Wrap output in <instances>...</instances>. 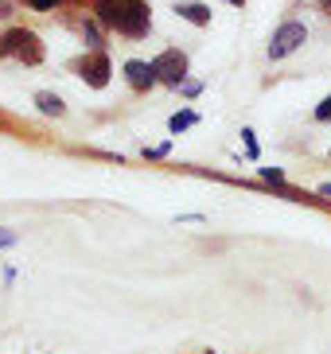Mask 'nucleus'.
Returning <instances> with one entry per match:
<instances>
[{
	"mask_svg": "<svg viewBox=\"0 0 331 354\" xmlns=\"http://www.w3.org/2000/svg\"><path fill=\"white\" fill-rule=\"evenodd\" d=\"M93 20L117 35L141 39L152 28V8L145 0H93Z\"/></svg>",
	"mask_w": 331,
	"mask_h": 354,
	"instance_id": "1",
	"label": "nucleus"
},
{
	"mask_svg": "<svg viewBox=\"0 0 331 354\" xmlns=\"http://www.w3.org/2000/svg\"><path fill=\"white\" fill-rule=\"evenodd\" d=\"M0 59H20L24 66H39L43 63V43L28 28H12L0 35Z\"/></svg>",
	"mask_w": 331,
	"mask_h": 354,
	"instance_id": "2",
	"label": "nucleus"
},
{
	"mask_svg": "<svg viewBox=\"0 0 331 354\" xmlns=\"http://www.w3.org/2000/svg\"><path fill=\"white\" fill-rule=\"evenodd\" d=\"M152 71H156V78H160L164 86L179 90V86L187 82V55L179 51V47H168V51H160L152 59Z\"/></svg>",
	"mask_w": 331,
	"mask_h": 354,
	"instance_id": "3",
	"label": "nucleus"
},
{
	"mask_svg": "<svg viewBox=\"0 0 331 354\" xmlns=\"http://www.w3.org/2000/svg\"><path fill=\"white\" fill-rule=\"evenodd\" d=\"M304 39H308V28H304V24H296V20L280 24L269 39V59H289L296 47H304Z\"/></svg>",
	"mask_w": 331,
	"mask_h": 354,
	"instance_id": "4",
	"label": "nucleus"
},
{
	"mask_svg": "<svg viewBox=\"0 0 331 354\" xmlns=\"http://www.w3.org/2000/svg\"><path fill=\"white\" fill-rule=\"evenodd\" d=\"M78 74H82V82L90 86V90H105V86H109V74H114L109 55H105V51H90L82 63H78Z\"/></svg>",
	"mask_w": 331,
	"mask_h": 354,
	"instance_id": "5",
	"label": "nucleus"
},
{
	"mask_svg": "<svg viewBox=\"0 0 331 354\" xmlns=\"http://www.w3.org/2000/svg\"><path fill=\"white\" fill-rule=\"evenodd\" d=\"M125 78H129L133 90H152V86L160 82L156 71H152V63H145V59H129V63H125Z\"/></svg>",
	"mask_w": 331,
	"mask_h": 354,
	"instance_id": "6",
	"label": "nucleus"
},
{
	"mask_svg": "<svg viewBox=\"0 0 331 354\" xmlns=\"http://www.w3.org/2000/svg\"><path fill=\"white\" fill-rule=\"evenodd\" d=\"M35 109H39L43 117H62V113H66L62 97L59 94H47V90H39V94H35Z\"/></svg>",
	"mask_w": 331,
	"mask_h": 354,
	"instance_id": "7",
	"label": "nucleus"
},
{
	"mask_svg": "<svg viewBox=\"0 0 331 354\" xmlns=\"http://www.w3.org/2000/svg\"><path fill=\"white\" fill-rule=\"evenodd\" d=\"M176 12L184 16L187 24H195V28H207V24H211V8H207V4H176Z\"/></svg>",
	"mask_w": 331,
	"mask_h": 354,
	"instance_id": "8",
	"label": "nucleus"
},
{
	"mask_svg": "<svg viewBox=\"0 0 331 354\" xmlns=\"http://www.w3.org/2000/svg\"><path fill=\"white\" fill-rule=\"evenodd\" d=\"M195 121H199V117L195 113H191V109H184V113H176V117H172V121H168V129H172V133H184V129H191V125H195Z\"/></svg>",
	"mask_w": 331,
	"mask_h": 354,
	"instance_id": "9",
	"label": "nucleus"
},
{
	"mask_svg": "<svg viewBox=\"0 0 331 354\" xmlns=\"http://www.w3.org/2000/svg\"><path fill=\"white\" fill-rule=\"evenodd\" d=\"M82 35H86V43H90L93 51H102V35H98V24H82Z\"/></svg>",
	"mask_w": 331,
	"mask_h": 354,
	"instance_id": "10",
	"label": "nucleus"
},
{
	"mask_svg": "<svg viewBox=\"0 0 331 354\" xmlns=\"http://www.w3.org/2000/svg\"><path fill=\"white\" fill-rule=\"evenodd\" d=\"M242 140H246V156L258 160V140H253V129H242Z\"/></svg>",
	"mask_w": 331,
	"mask_h": 354,
	"instance_id": "11",
	"label": "nucleus"
},
{
	"mask_svg": "<svg viewBox=\"0 0 331 354\" xmlns=\"http://www.w3.org/2000/svg\"><path fill=\"white\" fill-rule=\"evenodd\" d=\"M261 179L265 183H285V171L280 167H261Z\"/></svg>",
	"mask_w": 331,
	"mask_h": 354,
	"instance_id": "12",
	"label": "nucleus"
},
{
	"mask_svg": "<svg viewBox=\"0 0 331 354\" xmlns=\"http://www.w3.org/2000/svg\"><path fill=\"white\" fill-rule=\"evenodd\" d=\"M316 121H331V94L323 97L320 105H316Z\"/></svg>",
	"mask_w": 331,
	"mask_h": 354,
	"instance_id": "13",
	"label": "nucleus"
},
{
	"mask_svg": "<svg viewBox=\"0 0 331 354\" xmlns=\"http://www.w3.org/2000/svg\"><path fill=\"white\" fill-rule=\"evenodd\" d=\"M55 4H62V0H28V8H35V12H47Z\"/></svg>",
	"mask_w": 331,
	"mask_h": 354,
	"instance_id": "14",
	"label": "nucleus"
},
{
	"mask_svg": "<svg viewBox=\"0 0 331 354\" xmlns=\"http://www.w3.org/2000/svg\"><path fill=\"white\" fill-rule=\"evenodd\" d=\"M8 245H16V234L12 230H0V250H8Z\"/></svg>",
	"mask_w": 331,
	"mask_h": 354,
	"instance_id": "15",
	"label": "nucleus"
},
{
	"mask_svg": "<svg viewBox=\"0 0 331 354\" xmlns=\"http://www.w3.org/2000/svg\"><path fill=\"white\" fill-rule=\"evenodd\" d=\"M179 90H184V94H187V97H195V94H199V90H203V86H199V82H184V86H179Z\"/></svg>",
	"mask_w": 331,
	"mask_h": 354,
	"instance_id": "16",
	"label": "nucleus"
},
{
	"mask_svg": "<svg viewBox=\"0 0 331 354\" xmlns=\"http://www.w3.org/2000/svg\"><path fill=\"white\" fill-rule=\"evenodd\" d=\"M320 195H328V198H331V183H323V187H320Z\"/></svg>",
	"mask_w": 331,
	"mask_h": 354,
	"instance_id": "17",
	"label": "nucleus"
},
{
	"mask_svg": "<svg viewBox=\"0 0 331 354\" xmlns=\"http://www.w3.org/2000/svg\"><path fill=\"white\" fill-rule=\"evenodd\" d=\"M226 4H234V8H242V4H246V0H226Z\"/></svg>",
	"mask_w": 331,
	"mask_h": 354,
	"instance_id": "18",
	"label": "nucleus"
},
{
	"mask_svg": "<svg viewBox=\"0 0 331 354\" xmlns=\"http://www.w3.org/2000/svg\"><path fill=\"white\" fill-rule=\"evenodd\" d=\"M328 4H331V0H328Z\"/></svg>",
	"mask_w": 331,
	"mask_h": 354,
	"instance_id": "19",
	"label": "nucleus"
}]
</instances>
